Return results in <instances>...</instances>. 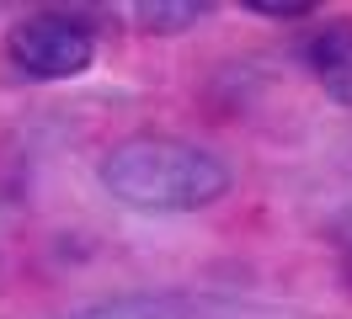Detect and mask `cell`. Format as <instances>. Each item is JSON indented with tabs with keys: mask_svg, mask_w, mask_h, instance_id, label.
Here are the masks:
<instances>
[{
	"mask_svg": "<svg viewBox=\"0 0 352 319\" xmlns=\"http://www.w3.org/2000/svg\"><path fill=\"white\" fill-rule=\"evenodd\" d=\"M102 187L133 213H198L230 191V165L214 149L171 133H133L102 154Z\"/></svg>",
	"mask_w": 352,
	"mask_h": 319,
	"instance_id": "1",
	"label": "cell"
},
{
	"mask_svg": "<svg viewBox=\"0 0 352 319\" xmlns=\"http://www.w3.org/2000/svg\"><path fill=\"white\" fill-rule=\"evenodd\" d=\"M6 59L22 69L27 80H75L96 59V32L69 11H32L11 21L6 32Z\"/></svg>",
	"mask_w": 352,
	"mask_h": 319,
	"instance_id": "2",
	"label": "cell"
},
{
	"mask_svg": "<svg viewBox=\"0 0 352 319\" xmlns=\"http://www.w3.org/2000/svg\"><path fill=\"white\" fill-rule=\"evenodd\" d=\"M305 69L331 102L352 106V16H326L320 27H309L305 38Z\"/></svg>",
	"mask_w": 352,
	"mask_h": 319,
	"instance_id": "3",
	"label": "cell"
},
{
	"mask_svg": "<svg viewBox=\"0 0 352 319\" xmlns=\"http://www.w3.org/2000/svg\"><path fill=\"white\" fill-rule=\"evenodd\" d=\"M192 298L187 293H123V298H102L86 303L69 319H192Z\"/></svg>",
	"mask_w": 352,
	"mask_h": 319,
	"instance_id": "4",
	"label": "cell"
},
{
	"mask_svg": "<svg viewBox=\"0 0 352 319\" xmlns=\"http://www.w3.org/2000/svg\"><path fill=\"white\" fill-rule=\"evenodd\" d=\"M208 11H214V5H203V0H144V5H133L129 16H133V27L150 32V38H176V32H192Z\"/></svg>",
	"mask_w": 352,
	"mask_h": 319,
	"instance_id": "5",
	"label": "cell"
},
{
	"mask_svg": "<svg viewBox=\"0 0 352 319\" xmlns=\"http://www.w3.org/2000/svg\"><path fill=\"white\" fill-rule=\"evenodd\" d=\"M331 250H336V266H342V276L352 287V202L331 218Z\"/></svg>",
	"mask_w": 352,
	"mask_h": 319,
	"instance_id": "6",
	"label": "cell"
},
{
	"mask_svg": "<svg viewBox=\"0 0 352 319\" xmlns=\"http://www.w3.org/2000/svg\"><path fill=\"white\" fill-rule=\"evenodd\" d=\"M251 11H262V16H272V21H299V16H309L315 5H309V0H283V5H272V0H256Z\"/></svg>",
	"mask_w": 352,
	"mask_h": 319,
	"instance_id": "7",
	"label": "cell"
}]
</instances>
